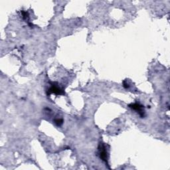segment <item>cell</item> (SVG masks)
<instances>
[{
	"label": "cell",
	"mask_w": 170,
	"mask_h": 170,
	"mask_svg": "<svg viewBox=\"0 0 170 170\" xmlns=\"http://www.w3.org/2000/svg\"><path fill=\"white\" fill-rule=\"evenodd\" d=\"M128 106L130 108L133 109V110H136L137 112H138L140 116L143 118L145 116V112H144V106H142L139 103H134V104H131L128 105Z\"/></svg>",
	"instance_id": "6da1fadb"
},
{
	"label": "cell",
	"mask_w": 170,
	"mask_h": 170,
	"mask_svg": "<svg viewBox=\"0 0 170 170\" xmlns=\"http://www.w3.org/2000/svg\"><path fill=\"white\" fill-rule=\"evenodd\" d=\"M98 150H99L100 157L106 163H108V156H107V151L106 149L105 148V146L104 144H100L98 147Z\"/></svg>",
	"instance_id": "7a4b0ae2"
},
{
	"label": "cell",
	"mask_w": 170,
	"mask_h": 170,
	"mask_svg": "<svg viewBox=\"0 0 170 170\" xmlns=\"http://www.w3.org/2000/svg\"><path fill=\"white\" fill-rule=\"evenodd\" d=\"M49 94H50V93H54L56 95H63L65 94V92L62 89H61L60 88H59L56 85H54L53 84H52L51 85V87L49 89Z\"/></svg>",
	"instance_id": "3957f363"
},
{
	"label": "cell",
	"mask_w": 170,
	"mask_h": 170,
	"mask_svg": "<svg viewBox=\"0 0 170 170\" xmlns=\"http://www.w3.org/2000/svg\"><path fill=\"white\" fill-rule=\"evenodd\" d=\"M21 14H22V16H23V18L25 19V20L26 21H28L29 19V14L27 12H26V11H21Z\"/></svg>",
	"instance_id": "277c9868"
},
{
	"label": "cell",
	"mask_w": 170,
	"mask_h": 170,
	"mask_svg": "<svg viewBox=\"0 0 170 170\" xmlns=\"http://www.w3.org/2000/svg\"><path fill=\"white\" fill-rule=\"evenodd\" d=\"M54 122H55V124L57 126H61L62 125V124L63 122V120H62V119H55L54 120Z\"/></svg>",
	"instance_id": "5b68a950"
},
{
	"label": "cell",
	"mask_w": 170,
	"mask_h": 170,
	"mask_svg": "<svg viewBox=\"0 0 170 170\" xmlns=\"http://www.w3.org/2000/svg\"><path fill=\"white\" fill-rule=\"evenodd\" d=\"M123 86L125 88H128L130 87L129 84L128 82H126V81H124L123 82Z\"/></svg>",
	"instance_id": "8992f818"
}]
</instances>
